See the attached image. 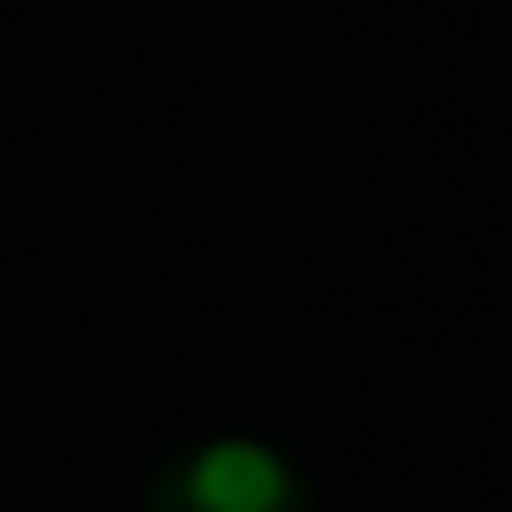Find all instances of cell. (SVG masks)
<instances>
[{
	"label": "cell",
	"mask_w": 512,
	"mask_h": 512,
	"mask_svg": "<svg viewBox=\"0 0 512 512\" xmlns=\"http://www.w3.org/2000/svg\"><path fill=\"white\" fill-rule=\"evenodd\" d=\"M144 512H312V488L280 448L224 432L168 456L160 480L144 488Z\"/></svg>",
	"instance_id": "obj_1"
}]
</instances>
